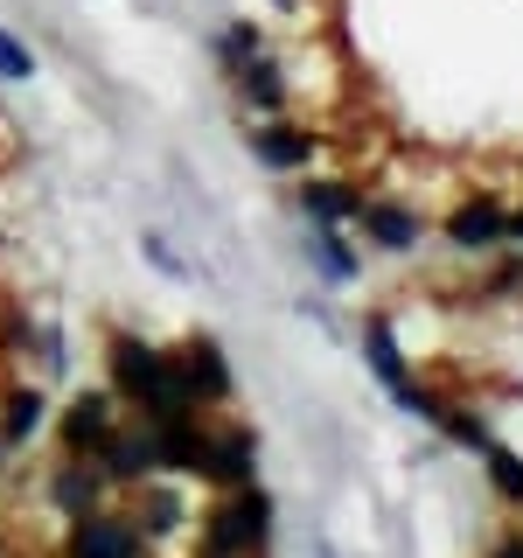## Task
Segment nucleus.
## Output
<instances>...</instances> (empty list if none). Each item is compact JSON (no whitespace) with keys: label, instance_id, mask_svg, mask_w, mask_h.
<instances>
[{"label":"nucleus","instance_id":"9b49d317","mask_svg":"<svg viewBox=\"0 0 523 558\" xmlns=\"http://www.w3.org/2000/svg\"><path fill=\"white\" fill-rule=\"evenodd\" d=\"M252 154L272 161V168H301V161H314V133H301V126H258Z\"/></svg>","mask_w":523,"mask_h":558},{"label":"nucleus","instance_id":"20e7f679","mask_svg":"<svg viewBox=\"0 0 523 558\" xmlns=\"http://www.w3.org/2000/svg\"><path fill=\"white\" fill-rule=\"evenodd\" d=\"M98 468H105V482H147L154 468H161V453H154V426L105 433V440H98Z\"/></svg>","mask_w":523,"mask_h":558},{"label":"nucleus","instance_id":"bb28decb","mask_svg":"<svg viewBox=\"0 0 523 558\" xmlns=\"http://www.w3.org/2000/svg\"><path fill=\"white\" fill-rule=\"evenodd\" d=\"M0 558H8V551H0Z\"/></svg>","mask_w":523,"mask_h":558},{"label":"nucleus","instance_id":"4468645a","mask_svg":"<svg viewBox=\"0 0 523 558\" xmlns=\"http://www.w3.org/2000/svg\"><path fill=\"white\" fill-rule=\"evenodd\" d=\"M363 356H370V371L391 384V398H405V391H412V377H405V363H398V342H391V328H384V322L363 328Z\"/></svg>","mask_w":523,"mask_h":558},{"label":"nucleus","instance_id":"aec40b11","mask_svg":"<svg viewBox=\"0 0 523 558\" xmlns=\"http://www.w3.org/2000/svg\"><path fill=\"white\" fill-rule=\"evenodd\" d=\"M440 426H447V433H453V440H461V447H475V453L488 447V433H482V418H467V412H440Z\"/></svg>","mask_w":523,"mask_h":558},{"label":"nucleus","instance_id":"ddd939ff","mask_svg":"<svg viewBox=\"0 0 523 558\" xmlns=\"http://www.w3.org/2000/svg\"><path fill=\"white\" fill-rule=\"evenodd\" d=\"M363 223H370V238L384 244V252H405V244L418 238V223H412V209H398V203H363L356 209Z\"/></svg>","mask_w":523,"mask_h":558},{"label":"nucleus","instance_id":"6ab92c4d","mask_svg":"<svg viewBox=\"0 0 523 558\" xmlns=\"http://www.w3.org/2000/svg\"><path fill=\"white\" fill-rule=\"evenodd\" d=\"M482 461H488V475H496V488H502V496H510V502H523V461H516V453H502L496 440H488V447H482Z\"/></svg>","mask_w":523,"mask_h":558},{"label":"nucleus","instance_id":"393cba45","mask_svg":"<svg viewBox=\"0 0 523 558\" xmlns=\"http://www.w3.org/2000/svg\"><path fill=\"white\" fill-rule=\"evenodd\" d=\"M0 468H8V440H0Z\"/></svg>","mask_w":523,"mask_h":558},{"label":"nucleus","instance_id":"1a4fd4ad","mask_svg":"<svg viewBox=\"0 0 523 558\" xmlns=\"http://www.w3.org/2000/svg\"><path fill=\"white\" fill-rule=\"evenodd\" d=\"M42 426H49V398L35 391V384H22V391H8V418H0V440H8V447H28Z\"/></svg>","mask_w":523,"mask_h":558},{"label":"nucleus","instance_id":"0eeeda50","mask_svg":"<svg viewBox=\"0 0 523 558\" xmlns=\"http://www.w3.org/2000/svg\"><path fill=\"white\" fill-rule=\"evenodd\" d=\"M105 433H112V391L70 398V412H63V447H70V453H98Z\"/></svg>","mask_w":523,"mask_h":558},{"label":"nucleus","instance_id":"9d476101","mask_svg":"<svg viewBox=\"0 0 523 558\" xmlns=\"http://www.w3.org/2000/svg\"><path fill=\"white\" fill-rule=\"evenodd\" d=\"M231 77H238V92H244V98H252V105H258V112H279V105H287V77H279V63L266 57V49H258V57H252V63H238V70H231Z\"/></svg>","mask_w":523,"mask_h":558},{"label":"nucleus","instance_id":"39448f33","mask_svg":"<svg viewBox=\"0 0 523 558\" xmlns=\"http://www.w3.org/2000/svg\"><path fill=\"white\" fill-rule=\"evenodd\" d=\"M98 496H105V468L92 461V453H70V461L57 468V482H49V502L77 523V517H92L98 510Z\"/></svg>","mask_w":523,"mask_h":558},{"label":"nucleus","instance_id":"b1692460","mask_svg":"<svg viewBox=\"0 0 523 558\" xmlns=\"http://www.w3.org/2000/svg\"><path fill=\"white\" fill-rule=\"evenodd\" d=\"M510 238H523V217H510Z\"/></svg>","mask_w":523,"mask_h":558},{"label":"nucleus","instance_id":"2eb2a0df","mask_svg":"<svg viewBox=\"0 0 523 558\" xmlns=\"http://www.w3.org/2000/svg\"><path fill=\"white\" fill-rule=\"evenodd\" d=\"M301 203H307L314 223H336V217H356V209H363V196H356V189H342V182H307Z\"/></svg>","mask_w":523,"mask_h":558},{"label":"nucleus","instance_id":"f257e3e1","mask_svg":"<svg viewBox=\"0 0 523 558\" xmlns=\"http://www.w3.org/2000/svg\"><path fill=\"white\" fill-rule=\"evenodd\" d=\"M112 384H119V398H133V405L154 418V426H161V418H188V412H196L188 363L147 349L139 336H112Z\"/></svg>","mask_w":523,"mask_h":558},{"label":"nucleus","instance_id":"dca6fc26","mask_svg":"<svg viewBox=\"0 0 523 558\" xmlns=\"http://www.w3.org/2000/svg\"><path fill=\"white\" fill-rule=\"evenodd\" d=\"M35 77V49L14 28H0V84H28Z\"/></svg>","mask_w":523,"mask_h":558},{"label":"nucleus","instance_id":"7ed1b4c3","mask_svg":"<svg viewBox=\"0 0 523 558\" xmlns=\"http://www.w3.org/2000/svg\"><path fill=\"white\" fill-rule=\"evenodd\" d=\"M196 475L223 482V488H244V482L258 475V440H252V433H244V426H231V433H203Z\"/></svg>","mask_w":523,"mask_h":558},{"label":"nucleus","instance_id":"a878e982","mask_svg":"<svg viewBox=\"0 0 523 558\" xmlns=\"http://www.w3.org/2000/svg\"><path fill=\"white\" fill-rule=\"evenodd\" d=\"M279 8H301V0H279Z\"/></svg>","mask_w":523,"mask_h":558},{"label":"nucleus","instance_id":"5701e85b","mask_svg":"<svg viewBox=\"0 0 523 558\" xmlns=\"http://www.w3.org/2000/svg\"><path fill=\"white\" fill-rule=\"evenodd\" d=\"M496 558H523V545H502V551H496Z\"/></svg>","mask_w":523,"mask_h":558},{"label":"nucleus","instance_id":"a211bd4d","mask_svg":"<svg viewBox=\"0 0 523 558\" xmlns=\"http://www.w3.org/2000/svg\"><path fill=\"white\" fill-rule=\"evenodd\" d=\"M314 258H321V272H328V279H356V258L342 252V238L328 231V223H314Z\"/></svg>","mask_w":523,"mask_h":558},{"label":"nucleus","instance_id":"4be33fe9","mask_svg":"<svg viewBox=\"0 0 523 558\" xmlns=\"http://www.w3.org/2000/svg\"><path fill=\"white\" fill-rule=\"evenodd\" d=\"M147 258H154V266H168V272H182V258H174L161 238H147Z\"/></svg>","mask_w":523,"mask_h":558},{"label":"nucleus","instance_id":"f03ea898","mask_svg":"<svg viewBox=\"0 0 523 558\" xmlns=\"http://www.w3.org/2000/svg\"><path fill=\"white\" fill-rule=\"evenodd\" d=\"M266 523H272V496L244 482V488H231V502L209 517L203 551H209V558H238V551H252L258 537H266Z\"/></svg>","mask_w":523,"mask_h":558},{"label":"nucleus","instance_id":"f8f14e48","mask_svg":"<svg viewBox=\"0 0 523 558\" xmlns=\"http://www.w3.org/2000/svg\"><path fill=\"white\" fill-rule=\"evenodd\" d=\"M447 238H453V244H467V252H475V244H496V238H510V217H502L496 203H467L461 217L447 223Z\"/></svg>","mask_w":523,"mask_h":558},{"label":"nucleus","instance_id":"6e6552de","mask_svg":"<svg viewBox=\"0 0 523 558\" xmlns=\"http://www.w3.org/2000/svg\"><path fill=\"white\" fill-rule=\"evenodd\" d=\"M188 384H196V405H223L231 398V363H223V349L209 336L188 342Z\"/></svg>","mask_w":523,"mask_h":558},{"label":"nucleus","instance_id":"412c9836","mask_svg":"<svg viewBox=\"0 0 523 558\" xmlns=\"http://www.w3.org/2000/svg\"><path fill=\"white\" fill-rule=\"evenodd\" d=\"M147 510H154V517H147V531H168V523H174V510H182V502H174V496H154Z\"/></svg>","mask_w":523,"mask_h":558},{"label":"nucleus","instance_id":"f3484780","mask_svg":"<svg viewBox=\"0 0 523 558\" xmlns=\"http://www.w3.org/2000/svg\"><path fill=\"white\" fill-rule=\"evenodd\" d=\"M258 49H266V43H258V22H231L223 43H217V57H223V70H238V63H252Z\"/></svg>","mask_w":523,"mask_h":558},{"label":"nucleus","instance_id":"423d86ee","mask_svg":"<svg viewBox=\"0 0 523 558\" xmlns=\"http://www.w3.org/2000/svg\"><path fill=\"white\" fill-rule=\"evenodd\" d=\"M70 558H139V531L119 517H77V537H70Z\"/></svg>","mask_w":523,"mask_h":558}]
</instances>
